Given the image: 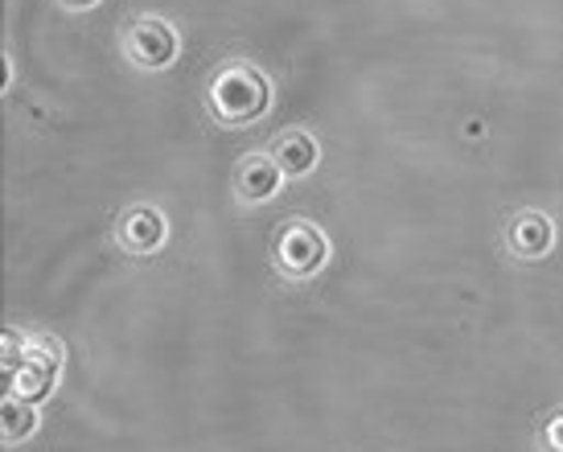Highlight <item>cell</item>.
Returning <instances> with one entry per match:
<instances>
[{"label":"cell","instance_id":"1","mask_svg":"<svg viewBox=\"0 0 563 452\" xmlns=\"http://www.w3.org/2000/svg\"><path fill=\"white\" fill-rule=\"evenodd\" d=\"M210 108H214L222 124H251V120H260L272 108V87L251 66H227L210 82Z\"/></svg>","mask_w":563,"mask_h":452},{"label":"cell","instance_id":"2","mask_svg":"<svg viewBox=\"0 0 563 452\" xmlns=\"http://www.w3.org/2000/svg\"><path fill=\"white\" fill-rule=\"evenodd\" d=\"M325 260H329L325 234L317 231V227H309V222H292V227L276 239V264H280L288 276H297V280L321 272Z\"/></svg>","mask_w":563,"mask_h":452},{"label":"cell","instance_id":"3","mask_svg":"<svg viewBox=\"0 0 563 452\" xmlns=\"http://www.w3.org/2000/svg\"><path fill=\"white\" fill-rule=\"evenodd\" d=\"M124 46H128V58L141 66V70H165L177 58V33L161 16H141L128 30Z\"/></svg>","mask_w":563,"mask_h":452},{"label":"cell","instance_id":"4","mask_svg":"<svg viewBox=\"0 0 563 452\" xmlns=\"http://www.w3.org/2000/svg\"><path fill=\"white\" fill-rule=\"evenodd\" d=\"M280 181H284L280 165H276L272 156H260V153L247 156L235 173V189L243 202H267V198H276V194H280Z\"/></svg>","mask_w":563,"mask_h":452},{"label":"cell","instance_id":"5","mask_svg":"<svg viewBox=\"0 0 563 452\" xmlns=\"http://www.w3.org/2000/svg\"><path fill=\"white\" fill-rule=\"evenodd\" d=\"M510 251H515L518 260H543L555 243V227H551L548 214H539V210H527V214H518L510 222Z\"/></svg>","mask_w":563,"mask_h":452},{"label":"cell","instance_id":"6","mask_svg":"<svg viewBox=\"0 0 563 452\" xmlns=\"http://www.w3.org/2000/svg\"><path fill=\"white\" fill-rule=\"evenodd\" d=\"M120 243H124L128 251H136V255L157 251L161 243H165V219H161L153 206L128 210L124 222H120Z\"/></svg>","mask_w":563,"mask_h":452},{"label":"cell","instance_id":"7","mask_svg":"<svg viewBox=\"0 0 563 452\" xmlns=\"http://www.w3.org/2000/svg\"><path fill=\"white\" fill-rule=\"evenodd\" d=\"M272 161L280 165L284 177H305V173L317 169V161H321V148L309 132H284L280 141L272 144Z\"/></svg>","mask_w":563,"mask_h":452},{"label":"cell","instance_id":"8","mask_svg":"<svg viewBox=\"0 0 563 452\" xmlns=\"http://www.w3.org/2000/svg\"><path fill=\"white\" fill-rule=\"evenodd\" d=\"M9 395L13 399H25V404H46L54 395V383H58V371L54 366H42V362H21L9 371Z\"/></svg>","mask_w":563,"mask_h":452},{"label":"cell","instance_id":"9","mask_svg":"<svg viewBox=\"0 0 563 452\" xmlns=\"http://www.w3.org/2000/svg\"><path fill=\"white\" fill-rule=\"evenodd\" d=\"M33 428H37V411H33V404L9 395V399L0 404V432H4V444H21L25 437H33Z\"/></svg>","mask_w":563,"mask_h":452},{"label":"cell","instance_id":"10","mask_svg":"<svg viewBox=\"0 0 563 452\" xmlns=\"http://www.w3.org/2000/svg\"><path fill=\"white\" fill-rule=\"evenodd\" d=\"M21 362H42V366L63 371V345L54 342V338H46V333H42V338L33 333V338H25V354H21ZM21 362H16V366H21Z\"/></svg>","mask_w":563,"mask_h":452},{"label":"cell","instance_id":"11","mask_svg":"<svg viewBox=\"0 0 563 452\" xmlns=\"http://www.w3.org/2000/svg\"><path fill=\"white\" fill-rule=\"evenodd\" d=\"M543 440H548V449H551V452H563V411L548 423V432H543Z\"/></svg>","mask_w":563,"mask_h":452},{"label":"cell","instance_id":"12","mask_svg":"<svg viewBox=\"0 0 563 452\" xmlns=\"http://www.w3.org/2000/svg\"><path fill=\"white\" fill-rule=\"evenodd\" d=\"M66 9H91V4H99V0H63Z\"/></svg>","mask_w":563,"mask_h":452}]
</instances>
